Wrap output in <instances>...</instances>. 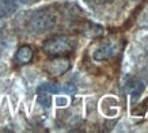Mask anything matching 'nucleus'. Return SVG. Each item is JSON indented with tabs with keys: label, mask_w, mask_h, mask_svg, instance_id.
Masks as SVG:
<instances>
[{
	"label": "nucleus",
	"mask_w": 148,
	"mask_h": 133,
	"mask_svg": "<svg viewBox=\"0 0 148 133\" xmlns=\"http://www.w3.org/2000/svg\"><path fill=\"white\" fill-rule=\"evenodd\" d=\"M76 48V41L68 36H54L44 42L42 50L50 57H63L72 53Z\"/></svg>",
	"instance_id": "nucleus-1"
},
{
	"label": "nucleus",
	"mask_w": 148,
	"mask_h": 133,
	"mask_svg": "<svg viewBox=\"0 0 148 133\" xmlns=\"http://www.w3.org/2000/svg\"><path fill=\"white\" fill-rule=\"evenodd\" d=\"M54 23H56V19L53 15L46 10H41V11H37L32 16L30 29L36 33H44V31H48L49 29H52L54 26Z\"/></svg>",
	"instance_id": "nucleus-2"
},
{
	"label": "nucleus",
	"mask_w": 148,
	"mask_h": 133,
	"mask_svg": "<svg viewBox=\"0 0 148 133\" xmlns=\"http://www.w3.org/2000/svg\"><path fill=\"white\" fill-rule=\"evenodd\" d=\"M71 68V62L68 58L63 57H53L52 60L46 62L45 69L50 76H61L63 73L68 71Z\"/></svg>",
	"instance_id": "nucleus-3"
},
{
	"label": "nucleus",
	"mask_w": 148,
	"mask_h": 133,
	"mask_svg": "<svg viewBox=\"0 0 148 133\" xmlns=\"http://www.w3.org/2000/svg\"><path fill=\"white\" fill-rule=\"evenodd\" d=\"M117 52H118V48H117L116 44L105 42V44H102L99 48L95 49L92 57H94L95 61H106L109 58L114 57L117 54Z\"/></svg>",
	"instance_id": "nucleus-4"
},
{
	"label": "nucleus",
	"mask_w": 148,
	"mask_h": 133,
	"mask_svg": "<svg viewBox=\"0 0 148 133\" xmlns=\"http://www.w3.org/2000/svg\"><path fill=\"white\" fill-rule=\"evenodd\" d=\"M125 90L132 95L133 99H137L144 91V83L136 77H128L125 83Z\"/></svg>",
	"instance_id": "nucleus-5"
},
{
	"label": "nucleus",
	"mask_w": 148,
	"mask_h": 133,
	"mask_svg": "<svg viewBox=\"0 0 148 133\" xmlns=\"http://www.w3.org/2000/svg\"><path fill=\"white\" fill-rule=\"evenodd\" d=\"M34 57V52L33 49L29 46V45H23L16 50V54H15V61L19 65H25V64H29V62L33 60Z\"/></svg>",
	"instance_id": "nucleus-6"
},
{
	"label": "nucleus",
	"mask_w": 148,
	"mask_h": 133,
	"mask_svg": "<svg viewBox=\"0 0 148 133\" xmlns=\"http://www.w3.org/2000/svg\"><path fill=\"white\" fill-rule=\"evenodd\" d=\"M16 0H0V19L11 16L16 11Z\"/></svg>",
	"instance_id": "nucleus-7"
},
{
	"label": "nucleus",
	"mask_w": 148,
	"mask_h": 133,
	"mask_svg": "<svg viewBox=\"0 0 148 133\" xmlns=\"http://www.w3.org/2000/svg\"><path fill=\"white\" fill-rule=\"evenodd\" d=\"M38 103H40L42 107L49 109L50 105H52V97H50V93H46V91H38Z\"/></svg>",
	"instance_id": "nucleus-8"
},
{
	"label": "nucleus",
	"mask_w": 148,
	"mask_h": 133,
	"mask_svg": "<svg viewBox=\"0 0 148 133\" xmlns=\"http://www.w3.org/2000/svg\"><path fill=\"white\" fill-rule=\"evenodd\" d=\"M38 91H46V93H50V94H57L61 91V87L58 84H54V83H42L38 87Z\"/></svg>",
	"instance_id": "nucleus-9"
},
{
	"label": "nucleus",
	"mask_w": 148,
	"mask_h": 133,
	"mask_svg": "<svg viewBox=\"0 0 148 133\" xmlns=\"http://www.w3.org/2000/svg\"><path fill=\"white\" fill-rule=\"evenodd\" d=\"M61 91H64V93L73 95V94L76 93V87H75L73 84H71V83H68V84H65L64 87H61Z\"/></svg>",
	"instance_id": "nucleus-10"
},
{
	"label": "nucleus",
	"mask_w": 148,
	"mask_h": 133,
	"mask_svg": "<svg viewBox=\"0 0 148 133\" xmlns=\"http://www.w3.org/2000/svg\"><path fill=\"white\" fill-rule=\"evenodd\" d=\"M30 0H16V3H29Z\"/></svg>",
	"instance_id": "nucleus-11"
}]
</instances>
